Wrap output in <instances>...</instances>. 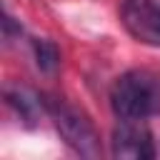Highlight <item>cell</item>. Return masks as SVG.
<instances>
[{
  "label": "cell",
  "instance_id": "cell-1",
  "mask_svg": "<svg viewBox=\"0 0 160 160\" xmlns=\"http://www.w3.org/2000/svg\"><path fill=\"white\" fill-rule=\"evenodd\" d=\"M110 108L118 120H148L160 112V75L128 70L110 88Z\"/></svg>",
  "mask_w": 160,
  "mask_h": 160
},
{
  "label": "cell",
  "instance_id": "cell-2",
  "mask_svg": "<svg viewBox=\"0 0 160 160\" xmlns=\"http://www.w3.org/2000/svg\"><path fill=\"white\" fill-rule=\"evenodd\" d=\"M42 102H45V115L52 120L58 135L72 152H78L80 158H98L102 152L100 135H98L92 120L82 110H78L75 105H70L60 98H50V95H45Z\"/></svg>",
  "mask_w": 160,
  "mask_h": 160
},
{
  "label": "cell",
  "instance_id": "cell-3",
  "mask_svg": "<svg viewBox=\"0 0 160 160\" xmlns=\"http://www.w3.org/2000/svg\"><path fill=\"white\" fill-rule=\"evenodd\" d=\"M120 22L138 42L160 48V0H122Z\"/></svg>",
  "mask_w": 160,
  "mask_h": 160
},
{
  "label": "cell",
  "instance_id": "cell-4",
  "mask_svg": "<svg viewBox=\"0 0 160 160\" xmlns=\"http://www.w3.org/2000/svg\"><path fill=\"white\" fill-rule=\"evenodd\" d=\"M110 152L112 158L122 160H150L158 155L152 135L140 125V120H120V125L112 130Z\"/></svg>",
  "mask_w": 160,
  "mask_h": 160
},
{
  "label": "cell",
  "instance_id": "cell-5",
  "mask_svg": "<svg viewBox=\"0 0 160 160\" xmlns=\"http://www.w3.org/2000/svg\"><path fill=\"white\" fill-rule=\"evenodd\" d=\"M32 52L35 62L42 72H55L60 65V50L52 40H32Z\"/></svg>",
  "mask_w": 160,
  "mask_h": 160
}]
</instances>
